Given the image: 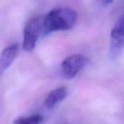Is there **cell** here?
<instances>
[{"instance_id": "cell-1", "label": "cell", "mask_w": 124, "mask_h": 124, "mask_svg": "<svg viewBox=\"0 0 124 124\" xmlns=\"http://www.w3.org/2000/svg\"><path fill=\"white\" fill-rule=\"evenodd\" d=\"M78 18L77 12L69 7L54 8L44 16V34L60 31H68L74 27Z\"/></svg>"}, {"instance_id": "cell-2", "label": "cell", "mask_w": 124, "mask_h": 124, "mask_svg": "<svg viewBox=\"0 0 124 124\" xmlns=\"http://www.w3.org/2000/svg\"><path fill=\"white\" fill-rule=\"evenodd\" d=\"M44 16L37 15L30 17L23 28V48L27 52H32L37 44L41 34L44 33Z\"/></svg>"}, {"instance_id": "cell-3", "label": "cell", "mask_w": 124, "mask_h": 124, "mask_svg": "<svg viewBox=\"0 0 124 124\" xmlns=\"http://www.w3.org/2000/svg\"><path fill=\"white\" fill-rule=\"evenodd\" d=\"M89 59L81 54H74L66 57L61 63V72L67 79H72L87 65Z\"/></svg>"}, {"instance_id": "cell-4", "label": "cell", "mask_w": 124, "mask_h": 124, "mask_svg": "<svg viewBox=\"0 0 124 124\" xmlns=\"http://www.w3.org/2000/svg\"><path fill=\"white\" fill-rule=\"evenodd\" d=\"M124 49V15L116 23L110 33L109 52L111 59L118 58Z\"/></svg>"}, {"instance_id": "cell-5", "label": "cell", "mask_w": 124, "mask_h": 124, "mask_svg": "<svg viewBox=\"0 0 124 124\" xmlns=\"http://www.w3.org/2000/svg\"><path fill=\"white\" fill-rule=\"evenodd\" d=\"M19 51V46L17 43L11 44L2 51L0 57V72L2 74L12 64Z\"/></svg>"}, {"instance_id": "cell-6", "label": "cell", "mask_w": 124, "mask_h": 124, "mask_svg": "<svg viewBox=\"0 0 124 124\" xmlns=\"http://www.w3.org/2000/svg\"><path fill=\"white\" fill-rule=\"evenodd\" d=\"M68 94V89L65 86H61L52 90L44 100L45 107L50 110L64 100Z\"/></svg>"}, {"instance_id": "cell-7", "label": "cell", "mask_w": 124, "mask_h": 124, "mask_svg": "<svg viewBox=\"0 0 124 124\" xmlns=\"http://www.w3.org/2000/svg\"><path fill=\"white\" fill-rule=\"evenodd\" d=\"M44 121V117L39 114H33L30 116H23L17 118L14 124H41Z\"/></svg>"}, {"instance_id": "cell-8", "label": "cell", "mask_w": 124, "mask_h": 124, "mask_svg": "<svg viewBox=\"0 0 124 124\" xmlns=\"http://www.w3.org/2000/svg\"><path fill=\"white\" fill-rule=\"evenodd\" d=\"M99 4L102 5V6H108L114 0H97Z\"/></svg>"}]
</instances>
